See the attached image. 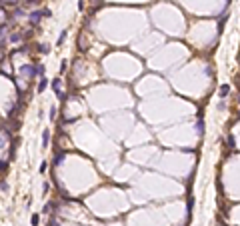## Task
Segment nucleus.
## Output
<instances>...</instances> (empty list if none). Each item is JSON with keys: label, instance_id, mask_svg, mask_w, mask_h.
Returning a JSON list of instances; mask_svg holds the SVG:
<instances>
[{"label": "nucleus", "instance_id": "1", "mask_svg": "<svg viewBox=\"0 0 240 226\" xmlns=\"http://www.w3.org/2000/svg\"><path fill=\"white\" fill-rule=\"evenodd\" d=\"M46 82H48V80H46V78H42V80H40V82H38V92H42V90H44V88H46Z\"/></svg>", "mask_w": 240, "mask_h": 226}, {"label": "nucleus", "instance_id": "2", "mask_svg": "<svg viewBox=\"0 0 240 226\" xmlns=\"http://www.w3.org/2000/svg\"><path fill=\"white\" fill-rule=\"evenodd\" d=\"M42 142H44V146L48 144V132H44V136H42Z\"/></svg>", "mask_w": 240, "mask_h": 226}, {"label": "nucleus", "instance_id": "3", "mask_svg": "<svg viewBox=\"0 0 240 226\" xmlns=\"http://www.w3.org/2000/svg\"><path fill=\"white\" fill-rule=\"evenodd\" d=\"M36 224H38V216L34 214V216H32V226H36Z\"/></svg>", "mask_w": 240, "mask_h": 226}]
</instances>
